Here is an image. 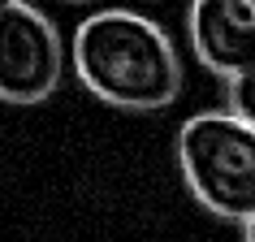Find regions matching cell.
I'll list each match as a JSON object with an SVG mask.
<instances>
[{
  "mask_svg": "<svg viewBox=\"0 0 255 242\" xmlns=\"http://www.w3.org/2000/svg\"><path fill=\"white\" fill-rule=\"evenodd\" d=\"M74 74L95 100L130 113H156L182 95V56L160 22L134 9L82 17L69 43Z\"/></svg>",
  "mask_w": 255,
  "mask_h": 242,
  "instance_id": "1",
  "label": "cell"
},
{
  "mask_svg": "<svg viewBox=\"0 0 255 242\" xmlns=\"http://www.w3.org/2000/svg\"><path fill=\"white\" fill-rule=\"evenodd\" d=\"M177 164L195 203H203L212 216L238 225L255 216V125L229 108H208L182 121Z\"/></svg>",
  "mask_w": 255,
  "mask_h": 242,
  "instance_id": "2",
  "label": "cell"
},
{
  "mask_svg": "<svg viewBox=\"0 0 255 242\" xmlns=\"http://www.w3.org/2000/svg\"><path fill=\"white\" fill-rule=\"evenodd\" d=\"M65 74V39L48 13L26 0L0 9V100L43 104Z\"/></svg>",
  "mask_w": 255,
  "mask_h": 242,
  "instance_id": "3",
  "label": "cell"
},
{
  "mask_svg": "<svg viewBox=\"0 0 255 242\" xmlns=\"http://www.w3.org/2000/svg\"><path fill=\"white\" fill-rule=\"evenodd\" d=\"M190 48L203 65L229 78L255 65V0H190Z\"/></svg>",
  "mask_w": 255,
  "mask_h": 242,
  "instance_id": "4",
  "label": "cell"
},
{
  "mask_svg": "<svg viewBox=\"0 0 255 242\" xmlns=\"http://www.w3.org/2000/svg\"><path fill=\"white\" fill-rule=\"evenodd\" d=\"M225 108L234 117H242L247 125H255V65L225 78Z\"/></svg>",
  "mask_w": 255,
  "mask_h": 242,
  "instance_id": "5",
  "label": "cell"
},
{
  "mask_svg": "<svg viewBox=\"0 0 255 242\" xmlns=\"http://www.w3.org/2000/svg\"><path fill=\"white\" fill-rule=\"evenodd\" d=\"M242 242H255V216H247V221H242Z\"/></svg>",
  "mask_w": 255,
  "mask_h": 242,
  "instance_id": "6",
  "label": "cell"
},
{
  "mask_svg": "<svg viewBox=\"0 0 255 242\" xmlns=\"http://www.w3.org/2000/svg\"><path fill=\"white\" fill-rule=\"evenodd\" d=\"M65 4H91V0H65Z\"/></svg>",
  "mask_w": 255,
  "mask_h": 242,
  "instance_id": "7",
  "label": "cell"
},
{
  "mask_svg": "<svg viewBox=\"0 0 255 242\" xmlns=\"http://www.w3.org/2000/svg\"><path fill=\"white\" fill-rule=\"evenodd\" d=\"M4 4H13V0H0V9H4Z\"/></svg>",
  "mask_w": 255,
  "mask_h": 242,
  "instance_id": "8",
  "label": "cell"
}]
</instances>
